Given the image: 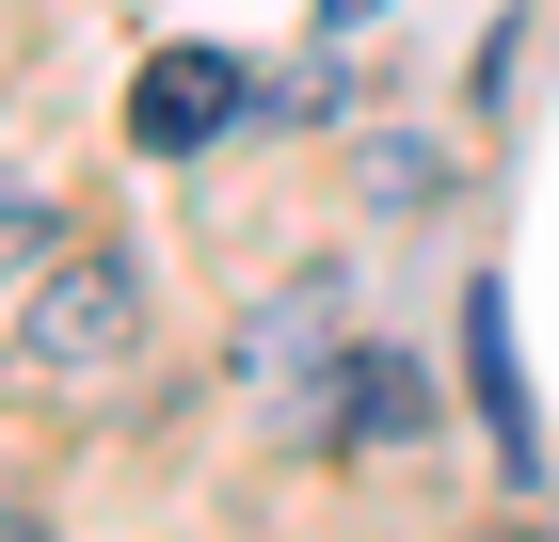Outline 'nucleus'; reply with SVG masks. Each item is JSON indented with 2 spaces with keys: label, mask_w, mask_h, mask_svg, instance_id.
<instances>
[{
  "label": "nucleus",
  "mask_w": 559,
  "mask_h": 542,
  "mask_svg": "<svg viewBox=\"0 0 559 542\" xmlns=\"http://www.w3.org/2000/svg\"><path fill=\"white\" fill-rule=\"evenodd\" d=\"M320 16H336V33H352V16H384V0H320Z\"/></svg>",
  "instance_id": "6e6552de"
},
{
  "label": "nucleus",
  "mask_w": 559,
  "mask_h": 542,
  "mask_svg": "<svg viewBox=\"0 0 559 542\" xmlns=\"http://www.w3.org/2000/svg\"><path fill=\"white\" fill-rule=\"evenodd\" d=\"M0 351L48 368V383H112V368L144 351V272L96 255V240H48L33 288H16V320H0Z\"/></svg>",
  "instance_id": "f257e3e1"
},
{
  "label": "nucleus",
  "mask_w": 559,
  "mask_h": 542,
  "mask_svg": "<svg viewBox=\"0 0 559 542\" xmlns=\"http://www.w3.org/2000/svg\"><path fill=\"white\" fill-rule=\"evenodd\" d=\"M48 240H64V224H48V192H33V176H16V160H0V272H33Z\"/></svg>",
  "instance_id": "423d86ee"
},
{
  "label": "nucleus",
  "mask_w": 559,
  "mask_h": 542,
  "mask_svg": "<svg viewBox=\"0 0 559 542\" xmlns=\"http://www.w3.org/2000/svg\"><path fill=\"white\" fill-rule=\"evenodd\" d=\"M400 431H431V368L352 351V368H336V447H400Z\"/></svg>",
  "instance_id": "20e7f679"
},
{
  "label": "nucleus",
  "mask_w": 559,
  "mask_h": 542,
  "mask_svg": "<svg viewBox=\"0 0 559 542\" xmlns=\"http://www.w3.org/2000/svg\"><path fill=\"white\" fill-rule=\"evenodd\" d=\"M464 542H559V527H464Z\"/></svg>",
  "instance_id": "0eeeda50"
},
{
  "label": "nucleus",
  "mask_w": 559,
  "mask_h": 542,
  "mask_svg": "<svg viewBox=\"0 0 559 542\" xmlns=\"http://www.w3.org/2000/svg\"><path fill=\"white\" fill-rule=\"evenodd\" d=\"M257 112V81H240V64H224V48H160V64H144L129 81V144H209V128H240Z\"/></svg>",
  "instance_id": "f03ea898"
},
{
  "label": "nucleus",
  "mask_w": 559,
  "mask_h": 542,
  "mask_svg": "<svg viewBox=\"0 0 559 542\" xmlns=\"http://www.w3.org/2000/svg\"><path fill=\"white\" fill-rule=\"evenodd\" d=\"M448 192V144H368V208H431Z\"/></svg>",
  "instance_id": "39448f33"
},
{
  "label": "nucleus",
  "mask_w": 559,
  "mask_h": 542,
  "mask_svg": "<svg viewBox=\"0 0 559 542\" xmlns=\"http://www.w3.org/2000/svg\"><path fill=\"white\" fill-rule=\"evenodd\" d=\"M464 368H479V431L512 479H544V415H527V368H512V288H464Z\"/></svg>",
  "instance_id": "7ed1b4c3"
}]
</instances>
